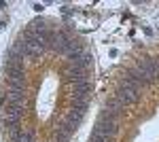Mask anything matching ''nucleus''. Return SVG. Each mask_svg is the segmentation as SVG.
<instances>
[{"label": "nucleus", "instance_id": "obj_8", "mask_svg": "<svg viewBox=\"0 0 159 142\" xmlns=\"http://www.w3.org/2000/svg\"><path fill=\"white\" fill-rule=\"evenodd\" d=\"M25 38V36H24ZM45 53V45H40V43H32V40H28L25 38V55L28 57H40Z\"/></svg>", "mask_w": 159, "mask_h": 142}, {"label": "nucleus", "instance_id": "obj_13", "mask_svg": "<svg viewBox=\"0 0 159 142\" xmlns=\"http://www.w3.org/2000/svg\"><path fill=\"white\" fill-rule=\"evenodd\" d=\"M91 142H108V138H102V136H91Z\"/></svg>", "mask_w": 159, "mask_h": 142}, {"label": "nucleus", "instance_id": "obj_4", "mask_svg": "<svg viewBox=\"0 0 159 142\" xmlns=\"http://www.w3.org/2000/svg\"><path fill=\"white\" fill-rule=\"evenodd\" d=\"M121 110H123V104L117 100V98H110L108 102L104 104V112H102V117L110 119V121H117V117L121 115Z\"/></svg>", "mask_w": 159, "mask_h": 142}, {"label": "nucleus", "instance_id": "obj_6", "mask_svg": "<svg viewBox=\"0 0 159 142\" xmlns=\"http://www.w3.org/2000/svg\"><path fill=\"white\" fill-rule=\"evenodd\" d=\"M19 121H21V106H9V110H4V123L9 130L17 127Z\"/></svg>", "mask_w": 159, "mask_h": 142}, {"label": "nucleus", "instance_id": "obj_5", "mask_svg": "<svg viewBox=\"0 0 159 142\" xmlns=\"http://www.w3.org/2000/svg\"><path fill=\"white\" fill-rule=\"evenodd\" d=\"M64 76H66V81H70V83H79V81H85L87 79V70L81 68V66L70 64V66L64 70Z\"/></svg>", "mask_w": 159, "mask_h": 142}, {"label": "nucleus", "instance_id": "obj_2", "mask_svg": "<svg viewBox=\"0 0 159 142\" xmlns=\"http://www.w3.org/2000/svg\"><path fill=\"white\" fill-rule=\"evenodd\" d=\"M70 40L72 38H68V34L66 32H53L51 34V40H49V47L55 51V53H66V49H68V45H70Z\"/></svg>", "mask_w": 159, "mask_h": 142}, {"label": "nucleus", "instance_id": "obj_9", "mask_svg": "<svg viewBox=\"0 0 159 142\" xmlns=\"http://www.w3.org/2000/svg\"><path fill=\"white\" fill-rule=\"evenodd\" d=\"M7 102H9V106H24V102H25L24 91L9 89V91H7Z\"/></svg>", "mask_w": 159, "mask_h": 142}, {"label": "nucleus", "instance_id": "obj_11", "mask_svg": "<svg viewBox=\"0 0 159 142\" xmlns=\"http://www.w3.org/2000/svg\"><path fill=\"white\" fill-rule=\"evenodd\" d=\"M83 115H85L83 110H79V108H72V110L68 112V123H70V125H74V127H79V123L83 121Z\"/></svg>", "mask_w": 159, "mask_h": 142}, {"label": "nucleus", "instance_id": "obj_3", "mask_svg": "<svg viewBox=\"0 0 159 142\" xmlns=\"http://www.w3.org/2000/svg\"><path fill=\"white\" fill-rule=\"evenodd\" d=\"M115 98H117V100L123 104V108H125V106H134L136 102H138V91H134V89H127V87L119 85V87H117V94H115Z\"/></svg>", "mask_w": 159, "mask_h": 142}, {"label": "nucleus", "instance_id": "obj_10", "mask_svg": "<svg viewBox=\"0 0 159 142\" xmlns=\"http://www.w3.org/2000/svg\"><path fill=\"white\" fill-rule=\"evenodd\" d=\"M91 62H93V55H91L89 51H83V53L74 59V62H70V64H74V66H81V68H85V70H87V68L91 66Z\"/></svg>", "mask_w": 159, "mask_h": 142}, {"label": "nucleus", "instance_id": "obj_7", "mask_svg": "<svg viewBox=\"0 0 159 142\" xmlns=\"http://www.w3.org/2000/svg\"><path fill=\"white\" fill-rule=\"evenodd\" d=\"M89 94H91V81H89V79L74 83V94H72V98H89Z\"/></svg>", "mask_w": 159, "mask_h": 142}, {"label": "nucleus", "instance_id": "obj_12", "mask_svg": "<svg viewBox=\"0 0 159 142\" xmlns=\"http://www.w3.org/2000/svg\"><path fill=\"white\" fill-rule=\"evenodd\" d=\"M13 142H32V131L30 130H19L13 136Z\"/></svg>", "mask_w": 159, "mask_h": 142}, {"label": "nucleus", "instance_id": "obj_1", "mask_svg": "<svg viewBox=\"0 0 159 142\" xmlns=\"http://www.w3.org/2000/svg\"><path fill=\"white\" fill-rule=\"evenodd\" d=\"M93 134H96V136H102V138H112V136L117 134V121H110V119L102 117L98 123H96Z\"/></svg>", "mask_w": 159, "mask_h": 142}]
</instances>
